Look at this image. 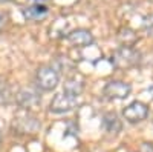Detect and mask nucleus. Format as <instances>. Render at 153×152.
I'll list each match as a JSON object with an SVG mask.
<instances>
[{
    "label": "nucleus",
    "instance_id": "1",
    "mask_svg": "<svg viewBox=\"0 0 153 152\" xmlns=\"http://www.w3.org/2000/svg\"><path fill=\"white\" fill-rule=\"evenodd\" d=\"M76 103H78V94H74V92H69L66 89H63V92L57 94L52 98L49 109L52 112H55V114H63V112L72 111L76 106Z\"/></svg>",
    "mask_w": 153,
    "mask_h": 152
},
{
    "label": "nucleus",
    "instance_id": "2",
    "mask_svg": "<svg viewBox=\"0 0 153 152\" xmlns=\"http://www.w3.org/2000/svg\"><path fill=\"white\" fill-rule=\"evenodd\" d=\"M138 61H139V52L130 46H123L112 55V65L120 69L135 66Z\"/></svg>",
    "mask_w": 153,
    "mask_h": 152
},
{
    "label": "nucleus",
    "instance_id": "3",
    "mask_svg": "<svg viewBox=\"0 0 153 152\" xmlns=\"http://www.w3.org/2000/svg\"><path fill=\"white\" fill-rule=\"evenodd\" d=\"M35 80L38 88H42L43 91H52L54 88H57L58 85V74L54 68L51 66H42L40 69L37 71Z\"/></svg>",
    "mask_w": 153,
    "mask_h": 152
},
{
    "label": "nucleus",
    "instance_id": "4",
    "mask_svg": "<svg viewBox=\"0 0 153 152\" xmlns=\"http://www.w3.org/2000/svg\"><path fill=\"white\" fill-rule=\"evenodd\" d=\"M132 91V88L129 83L124 82H118V80H112L104 86V95L107 98H117V100H123L126 97H129Z\"/></svg>",
    "mask_w": 153,
    "mask_h": 152
},
{
    "label": "nucleus",
    "instance_id": "5",
    "mask_svg": "<svg viewBox=\"0 0 153 152\" xmlns=\"http://www.w3.org/2000/svg\"><path fill=\"white\" fill-rule=\"evenodd\" d=\"M149 114V108L141 103V101H133L123 111V115L124 118L129 121V123H138V121H143Z\"/></svg>",
    "mask_w": 153,
    "mask_h": 152
},
{
    "label": "nucleus",
    "instance_id": "6",
    "mask_svg": "<svg viewBox=\"0 0 153 152\" xmlns=\"http://www.w3.org/2000/svg\"><path fill=\"white\" fill-rule=\"evenodd\" d=\"M68 40L74 46H89L94 43V35L86 29H76L68 35Z\"/></svg>",
    "mask_w": 153,
    "mask_h": 152
},
{
    "label": "nucleus",
    "instance_id": "7",
    "mask_svg": "<svg viewBox=\"0 0 153 152\" xmlns=\"http://www.w3.org/2000/svg\"><path fill=\"white\" fill-rule=\"evenodd\" d=\"M23 16H25V19H28V20H40V19L48 16V8L45 5L35 3L32 6L25 8L23 9Z\"/></svg>",
    "mask_w": 153,
    "mask_h": 152
},
{
    "label": "nucleus",
    "instance_id": "8",
    "mask_svg": "<svg viewBox=\"0 0 153 152\" xmlns=\"http://www.w3.org/2000/svg\"><path fill=\"white\" fill-rule=\"evenodd\" d=\"M17 101L22 108H32L40 101V97L34 91H20V94L17 95Z\"/></svg>",
    "mask_w": 153,
    "mask_h": 152
},
{
    "label": "nucleus",
    "instance_id": "9",
    "mask_svg": "<svg viewBox=\"0 0 153 152\" xmlns=\"http://www.w3.org/2000/svg\"><path fill=\"white\" fill-rule=\"evenodd\" d=\"M103 124L107 132L110 134H117L121 131V123L118 120V117L115 114H106L104 115V120H103Z\"/></svg>",
    "mask_w": 153,
    "mask_h": 152
},
{
    "label": "nucleus",
    "instance_id": "10",
    "mask_svg": "<svg viewBox=\"0 0 153 152\" xmlns=\"http://www.w3.org/2000/svg\"><path fill=\"white\" fill-rule=\"evenodd\" d=\"M141 152H153V146L152 145H144L143 148H141Z\"/></svg>",
    "mask_w": 153,
    "mask_h": 152
},
{
    "label": "nucleus",
    "instance_id": "11",
    "mask_svg": "<svg viewBox=\"0 0 153 152\" xmlns=\"http://www.w3.org/2000/svg\"><path fill=\"white\" fill-rule=\"evenodd\" d=\"M9 2H14V0H0V3H9Z\"/></svg>",
    "mask_w": 153,
    "mask_h": 152
}]
</instances>
